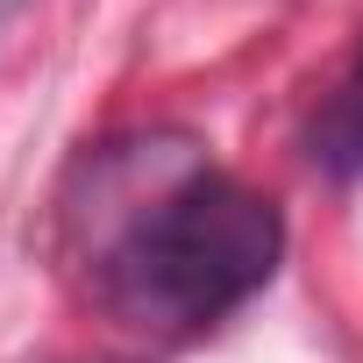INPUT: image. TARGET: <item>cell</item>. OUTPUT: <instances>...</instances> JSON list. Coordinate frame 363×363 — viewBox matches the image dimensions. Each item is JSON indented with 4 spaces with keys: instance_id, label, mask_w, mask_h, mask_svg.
Returning a JSON list of instances; mask_svg holds the SVG:
<instances>
[{
    "instance_id": "6da1fadb",
    "label": "cell",
    "mask_w": 363,
    "mask_h": 363,
    "mask_svg": "<svg viewBox=\"0 0 363 363\" xmlns=\"http://www.w3.org/2000/svg\"><path fill=\"white\" fill-rule=\"evenodd\" d=\"M57 228L86 299L150 342L228 320L285 257L278 207L171 128L100 143L72 171Z\"/></svg>"
},
{
    "instance_id": "7a4b0ae2",
    "label": "cell",
    "mask_w": 363,
    "mask_h": 363,
    "mask_svg": "<svg viewBox=\"0 0 363 363\" xmlns=\"http://www.w3.org/2000/svg\"><path fill=\"white\" fill-rule=\"evenodd\" d=\"M313 164L335 171V178L363 171V50L349 57V72L335 79L328 107L313 114Z\"/></svg>"
}]
</instances>
